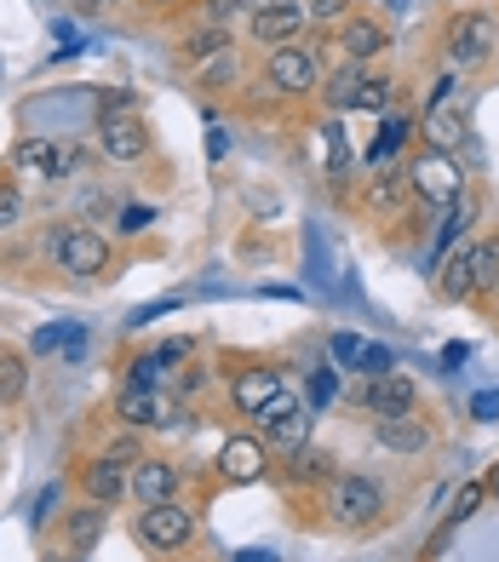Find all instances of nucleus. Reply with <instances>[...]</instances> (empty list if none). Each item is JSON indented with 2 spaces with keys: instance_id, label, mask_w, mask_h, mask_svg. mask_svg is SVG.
<instances>
[{
  "instance_id": "nucleus-1",
  "label": "nucleus",
  "mask_w": 499,
  "mask_h": 562,
  "mask_svg": "<svg viewBox=\"0 0 499 562\" xmlns=\"http://www.w3.org/2000/svg\"><path fill=\"white\" fill-rule=\"evenodd\" d=\"M408 190L419 201H431V207H460V201L470 195L465 190V172L454 161V149H426V156L408 161Z\"/></svg>"
},
{
  "instance_id": "nucleus-2",
  "label": "nucleus",
  "mask_w": 499,
  "mask_h": 562,
  "mask_svg": "<svg viewBox=\"0 0 499 562\" xmlns=\"http://www.w3.org/2000/svg\"><path fill=\"white\" fill-rule=\"evenodd\" d=\"M230 402L241 407L247 419H259V425L293 414V407H305V402H298V396L287 391V379H282V373H270V368H247V373H236Z\"/></svg>"
},
{
  "instance_id": "nucleus-3",
  "label": "nucleus",
  "mask_w": 499,
  "mask_h": 562,
  "mask_svg": "<svg viewBox=\"0 0 499 562\" xmlns=\"http://www.w3.org/2000/svg\"><path fill=\"white\" fill-rule=\"evenodd\" d=\"M53 259L75 276V281H92L110 270V236H98V229L75 224V229H53Z\"/></svg>"
},
{
  "instance_id": "nucleus-4",
  "label": "nucleus",
  "mask_w": 499,
  "mask_h": 562,
  "mask_svg": "<svg viewBox=\"0 0 499 562\" xmlns=\"http://www.w3.org/2000/svg\"><path fill=\"white\" fill-rule=\"evenodd\" d=\"M328 510H333V522L339 528H367V522H379V510H385V488L373 476H333V494H328Z\"/></svg>"
},
{
  "instance_id": "nucleus-5",
  "label": "nucleus",
  "mask_w": 499,
  "mask_h": 562,
  "mask_svg": "<svg viewBox=\"0 0 499 562\" xmlns=\"http://www.w3.org/2000/svg\"><path fill=\"white\" fill-rule=\"evenodd\" d=\"M447 53H454V69H483L499 53V23L488 12H465L447 30Z\"/></svg>"
},
{
  "instance_id": "nucleus-6",
  "label": "nucleus",
  "mask_w": 499,
  "mask_h": 562,
  "mask_svg": "<svg viewBox=\"0 0 499 562\" xmlns=\"http://www.w3.org/2000/svg\"><path fill=\"white\" fill-rule=\"evenodd\" d=\"M190 533H195V517L179 505V499H167V505H144V517H138V540L149 551H184L190 546Z\"/></svg>"
},
{
  "instance_id": "nucleus-7",
  "label": "nucleus",
  "mask_w": 499,
  "mask_h": 562,
  "mask_svg": "<svg viewBox=\"0 0 499 562\" xmlns=\"http://www.w3.org/2000/svg\"><path fill=\"white\" fill-rule=\"evenodd\" d=\"M413 379L408 373H379V379H362L356 385V407H367L373 419H385V414H413Z\"/></svg>"
},
{
  "instance_id": "nucleus-8",
  "label": "nucleus",
  "mask_w": 499,
  "mask_h": 562,
  "mask_svg": "<svg viewBox=\"0 0 499 562\" xmlns=\"http://www.w3.org/2000/svg\"><path fill=\"white\" fill-rule=\"evenodd\" d=\"M321 81V58L310 46H276L270 53V87L276 92H310Z\"/></svg>"
},
{
  "instance_id": "nucleus-9",
  "label": "nucleus",
  "mask_w": 499,
  "mask_h": 562,
  "mask_svg": "<svg viewBox=\"0 0 499 562\" xmlns=\"http://www.w3.org/2000/svg\"><path fill=\"white\" fill-rule=\"evenodd\" d=\"M460 75H442L436 92H431V104H426V133H431V149H447L460 138Z\"/></svg>"
},
{
  "instance_id": "nucleus-10",
  "label": "nucleus",
  "mask_w": 499,
  "mask_h": 562,
  "mask_svg": "<svg viewBox=\"0 0 499 562\" xmlns=\"http://www.w3.org/2000/svg\"><path fill=\"white\" fill-rule=\"evenodd\" d=\"M264 442L259 437H230L218 448V476L230 482V488H247V482H259L264 476Z\"/></svg>"
},
{
  "instance_id": "nucleus-11",
  "label": "nucleus",
  "mask_w": 499,
  "mask_h": 562,
  "mask_svg": "<svg viewBox=\"0 0 499 562\" xmlns=\"http://www.w3.org/2000/svg\"><path fill=\"white\" fill-rule=\"evenodd\" d=\"M98 149H104L110 161H138L149 149V133L138 115H104L98 121Z\"/></svg>"
},
{
  "instance_id": "nucleus-12",
  "label": "nucleus",
  "mask_w": 499,
  "mask_h": 562,
  "mask_svg": "<svg viewBox=\"0 0 499 562\" xmlns=\"http://www.w3.org/2000/svg\"><path fill=\"white\" fill-rule=\"evenodd\" d=\"M305 23H310L305 7H259V12H253V41L270 46V53H276V46H298Z\"/></svg>"
},
{
  "instance_id": "nucleus-13",
  "label": "nucleus",
  "mask_w": 499,
  "mask_h": 562,
  "mask_svg": "<svg viewBox=\"0 0 499 562\" xmlns=\"http://www.w3.org/2000/svg\"><path fill=\"white\" fill-rule=\"evenodd\" d=\"M373 442H379L385 453H426L431 425L413 419V414H385V419H373Z\"/></svg>"
},
{
  "instance_id": "nucleus-14",
  "label": "nucleus",
  "mask_w": 499,
  "mask_h": 562,
  "mask_svg": "<svg viewBox=\"0 0 499 562\" xmlns=\"http://www.w3.org/2000/svg\"><path fill=\"white\" fill-rule=\"evenodd\" d=\"M133 494L144 505L179 499V465H167V459H138V465H133Z\"/></svg>"
},
{
  "instance_id": "nucleus-15",
  "label": "nucleus",
  "mask_w": 499,
  "mask_h": 562,
  "mask_svg": "<svg viewBox=\"0 0 499 562\" xmlns=\"http://www.w3.org/2000/svg\"><path fill=\"white\" fill-rule=\"evenodd\" d=\"M115 414L127 419L133 430L138 425H172V402L161 391H149V385H127V391H121V402H115Z\"/></svg>"
},
{
  "instance_id": "nucleus-16",
  "label": "nucleus",
  "mask_w": 499,
  "mask_h": 562,
  "mask_svg": "<svg viewBox=\"0 0 499 562\" xmlns=\"http://www.w3.org/2000/svg\"><path fill=\"white\" fill-rule=\"evenodd\" d=\"M264 430V448L270 453H298V448H305L310 442V430H316V414H310V407H293V414H282V419H270V425H259Z\"/></svg>"
},
{
  "instance_id": "nucleus-17",
  "label": "nucleus",
  "mask_w": 499,
  "mask_h": 562,
  "mask_svg": "<svg viewBox=\"0 0 499 562\" xmlns=\"http://www.w3.org/2000/svg\"><path fill=\"white\" fill-rule=\"evenodd\" d=\"M121 494H133V471L121 465V459H92L87 465V499H98V505H115Z\"/></svg>"
},
{
  "instance_id": "nucleus-18",
  "label": "nucleus",
  "mask_w": 499,
  "mask_h": 562,
  "mask_svg": "<svg viewBox=\"0 0 499 562\" xmlns=\"http://www.w3.org/2000/svg\"><path fill=\"white\" fill-rule=\"evenodd\" d=\"M436 293L442 299H470L477 293V276H470V241H454V252L442 259V270H436Z\"/></svg>"
},
{
  "instance_id": "nucleus-19",
  "label": "nucleus",
  "mask_w": 499,
  "mask_h": 562,
  "mask_svg": "<svg viewBox=\"0 0 499 562\" xmlns=\"http://www.w3.org/2000/svg\"><path fill=\"white\" fill-rule=\"evenodd\" d=\"M339 53H351V64L379 58L385 53V30L373 18H351V23H344V35H339Z\"/></svg>"
},
{
  "instance_id": "nucleus-20",
  "label": "nucleus",
  "mask_w": 499,
  "mask_h": 562,
  "mask_svg": "<svg viewBox=\"0 0 499 562\" xmlns=\"http://www.w3.org/2000/svg\"><path fill=\"white\" fill-rule=\"evenodd\" d=\"M408 138H413V115H385L379 138H373V149H367V167H390L396 156H402Z\"/></svg>"
},
{
  "instance_id": "nucleus-21",
  "label": "nucleus",
  "mask_w": 499,
  "mask_h": 562,
  "mask_svg": "<svg viewBox=\"0 0 499 562\" xmlns=\"http://www.w3.org/2000/svg\"><path fill=\"white\" fill-rule=\"evenodd\" d=\"M362 87H367V69L362 64H344L333 81H328V104L333 110H362Z\"/></svg>"
},
{
  "instance_id": "nucleus-22",
  "label": "nucleus",
  "mask_w": 499,
  "mask_h": 562,
  "mask_svg": "<svg viewBox=\"0 0 499 562\" xmlns=\"http://www.w3.org/2000/svg\"><path fill=\"white\" fill-rule=\"evenodd\" d=\"M470 276H477V293H494L499 288V236L470 241Z\"/></svg>"
},
{
  "instance_id": "nucleus-23",
  "label": "nucleus",
  "mask_w": 499,
  "mask_h": 562,
  "mask_svg": "<svg viewBox=\"0 0 499 562\" xmlns=\"http://www.w3.org/2000/svg\"><path fill=\"white\" fill-rule=\"evenodd\" d=\"M12 167H18V172H58L64 156H58L53 144H41V138H23V144L12 149Z\"/></svg>"
},
{
  "instance_id": "nucleus-24",
  "label": "nucleus",
  "mask_w": 499,
  "mask_h": 562,
  "mask_svg": "<svg viewBox=\"0 0 499 562\" xmlns=\"http://www.w3.org/2000/svg\"><path fill=\"white\" fill-rule=\"evenodd\" d=\"M287 459H293V465H287L293 482H328V476H333V459L321 453V448H310V442L298 448V453H287Z\"/></svg>"
},
{
  "instance_id": "nucleus-25",
  "label": "nucleus",
  "mask_w": 499,
  "mask_h": 562,
  "mask_svg": "<svg viewBox=\"0 0 499 562\" xmlns=\"http://www.w3.org/2000/svg\"><path fill=\"white\" fill-rule=\"evenodd\" d=\"M23 385H30V368H23V356L0 350V402H18Z\"/></svg>"
},
{
  "instance_id": "nucleus-26",
  "label": "nucleus",
  "mask_w": 499,
  "mask_h": 562,
  "mask_svg": "<svg viewBox=\"0 0 499 562\" xmlns=\"http://www.w3.org/2000/svg\"><path fill=\"white\" fill-rule=\"evenodd\" d=\"M470 213H477V201H460V207H447V218H442V229H436V252H447L460 236H465V224H470Z\"/></svg>"
},
{
  "instance_id": "nucleus-27",
  "label": "nucleus",
  "mask_w": 499,
  "mask_h": 562,
  "mask_svg": "<svg viewBox=\"0 0 499 562\" xmlns=\"http://www.w3.org/2000/svg\"><path fill=\"white\" fill-rule=\"evenodd\" d=\"M98 533H104V505L92 499L87 510H75V517H69V540H75V546H92Z\"/></svg>"
},
{
  "instance_id": "nucleus-28",
  "label": "nucleus",
  "mask_w": 499,
  "mask_h": 562,
  "mask_svg": "<svg viewBox=\"0 0 499 562\" xmlns=\"http://www.w3.org/2000/svg\"><path fill=\"white\" fill-rule=\"evenodd\" d=\"M218 53H230V35H224V23H207L202 35H190V58H195V64H207V58H218Z\"/></svg>"
},
{
  "instance_id": "nucleus-29",
  "label": "nucleus",
  "mask_w": 499,
  "mask_h": 562,
  "mask_svg": "<svg viewBox=\"0 0 499 562\" xmlns=\"http://www.w3.org/2000/svg\"><path fill=\"white\" fill-rule=\"evenodd\" d=\"M402 195H408V167H402V172H385L379 184H373V207H379V213H390Z\"/></svg>"
},
{
  "instance_id": "nucleus-30",
  "label": "nucleus",
  "mask_w": 499,
  "mask_h": 562,
  "mask_svg": "<svg viewBox=\"0 0 499 562\" xmlns=\"http://www.w3.org/2000/svg\"><path fill=\"white\" fill-rule=\"evenodd\" d=\"M488 499V482H465V488L454 494V522H465V517H477V505Z\"/></svg>"
},
{
  "instance_id": "nucleus-31",
  "label": "nucleus",
  "mask_w": 499,
  "mask_h": 562,
  "mask_svg": "<svg viewBox=\"0 0 499 562\" xmlns=\"http://www.w3.org/2000/svg\"><path fill=\"white\" fill-rule=\"evenodd\" d=\"M127 373H133L127 385H149V391H156V385H161V373H167V362H161V356H138Z\"/></svg>"
},
{
  "instance_id": "nucleus-32",
  "label": "nucleus",
  "mask_w": 499,
  "mask_h": 562,
  "mask_svg": "<svg viewBox=\"0 0 499 562\" xmlns=\"http://www.w3.org/2000/svg\"><path fill=\"white\" fill-rule=\"evenodd\" d=\"M351 7H356V0H305V12H310L316 23H333V18H344Z\"/></svg>"
},
{
  "instance_id": "nucleus-33",
  "label": "nucleus",
  "mask_w": 499,
  "mask_h": 562,
  "mask_svg": "<svg viewBox=\"0 0 499 562\" xmlns=\"http://www.w3.org/2000/svg\"><path fill=\"white\" fill-rule=\"evenodd\" d=\"M18 213H23V195H18L12 184H0V229H12Z\"/></svg>"
},
{
  "instance_id": "nucleus-34",
  "label": "nucleus",
  "mask_w": 499,
  "mask_h": 562,
  "mask_svg": "<svg viewBox=\"0 0 499 562\" xmlns=\"http://www.w3.org/2000/svg\"><path fill=\"white\" fill-rule=\"evenodd\" d=\"M230 75H236V58H230V53H218V58H207L202 81H207V87H218V81H230Z\"/></svg>"
},
{
  "instance_id": "nucleus-35",
  "label": "nucleus",
  "mask_w": 499,
  "mask_h": 562,
  "mask_svg": "<svg viewBox=\"0 0 499 562\" xmlns=\"http://www.w3.org/2000/svg\"><path fill=\"white\" fill-rule=\"evenodd\" d=\"M362 350H367V345H362V339H351V334H339V339H333V356H339L344 368H362Z\"/></svg>"
},
{
  "instance_id": "nucleus-36",
  "label": "nucleus",
  "mask_w": 499,
  "mask_h": 562,
  "mask_svg": "<svg viewBox=\"0 0 499 562\" xmlns=\"http://www.w3.org/2000/svg\"><path fill=\"white\" fill-rule=\"evenodd\" d=\"M356 373H367V379L390 373V350H373V345H367V350H362V368H356Z\"/></svg>"
},
{
  "instance_id": "nucleus-37",
  "label": "nucleus",
  "mask_w": 499,
  "mask_h": 562,
  "mask_svg": "<svg viewBox=\"0 0 499 562\" xmlns=\"http://www.w3.org/2000/svg\"><path fill=\"white\" fill-rule=\"evenodd\" d=\"M110 459H121V465L133 459V465H138V459H144V453H138V430H127V437H115V442H110Z\"/></svg>"
},
{
  "instance_id": "nucleus-38",
  "label": "nucleus",
  "mask_w": 499,
  "mask_h": 562,
  "mask_svg": "<svg viewBox=\"0 0 499 562\" xmlns=\"http://www.w3.org/2000/svg\"><path fill=\"white\" fill-rule=\"evenodd\" d=\"M390 104V81H367L362 87V110H385Z\"/></svg>"
},
{
  "instance_id": "nucleus-39",
  "label": "nucleus",
  "mask_w": 499,
  "mask_h": 562,
  "mask_svg": "<svg viewBox=\"0 0 499 562\" xmlns=\"http://www.w3.org/2000/svg\"><path fill=\"white\" fill-rule=\"evenodd\" d=\"M328 396H333V373H328V368H316V373H310V402L321 407Z\"/></svg>"
},
{
  "instance_id": "nucleus-40",
  "label": "nucleus",
  "mask_w": 499,
  "mask_h": 562,
  "mask_svg": "<svg viewBox=\"0 0 499 562\" xmlns=\"http://www.w3.org/2000/svg\"><path fill=\"white\" fill-rule=\"evenodd\" d=\"M156 356H161V362H167V368H179V362H184V356H190V339H167V345H161Z\"/></svg>"
},
{
  "instance_id": "nucleus-41",
  "label": "nucleus",
  "mask_w": 499,
  "mask_h": 562,
  "mask_svg": "<svg viewBox=\"0 0 499 562\" xmlns=\"http://www.w3.org/2000/svg\"><path fill=\"white\" fill-rule=\"evenodd\" d=\"M207 156H213V161L230 156V133H218V126H207Z\"/></svg>"
},
{
  "instance_id": "nucleus-42",
  "label": "nucleus",
  "mask_w": 499,
  "mask_h": 562,
  "mask_svg": "<svg viewBox=\"0 0 499 562\" xmlns=\"http://www.w3.org/2000/svg\"><path fill=\"white\" fill-rule=\"evenodd\" d=\"M149 224V207H121V229H144Z\"/></svg>"
},
{
  "instance_id": "nucleus-43",
  "label": "nucleus",
  "mask_w": 499,
  "mask_h": 562,
  "mask_svg": "<svg viewBox=\"0 0 499 562\" xmlns=\"http://www.w3.org/2000/svg\"><path fill=\"white\" fill-rule=\"evenodd\" d=\"M477 414H483V419H494V414H499V396H494V391H483V396H477Z\"/></svg>"
},
{
  "instance_id": "nucleus-44",
  "label": "nucleus",
  "mask_w": 499,
  "mask_h": 562,
  "mask_svg": "<svg viewBox=\"0 0 499 562\" xmlns=\"http://www.w3.org/2000/svg\"><path fill=\"white\" fill-rule=\"evenodd\" d=\"M488 494H494V499H499V465H494V471H488Z\"/></svg>"
},
{
  "instance_id": "nucleus-45",
  "label": "nucleus",
  "mask_w": 499,
  "mask_h": 562,
  "mask_svg": "<svg viewBox=\"0 0 499 562\" xmlns=\"http://www.w3.org/2000/svg\"><path fill=\"white\" fill-rule=\"evenodd\" d=\"M270 7H305V0H270Z\"/></svg>"
},
{
  "instance_id": "nucleus-46",
  "label": "nucleus",
  "mask_w": 499,
  "mask_h": 562,
  "mask_svg": "<svg viewBox=\"0 0 499 562\" xmlns=\"http://www.w3.org/2000/svg\"><path fill=\"white\" fill-rule=\"evenodd\" d=\"M494 293H499V288H494Z\"/></svg>"
}]
</instances>
